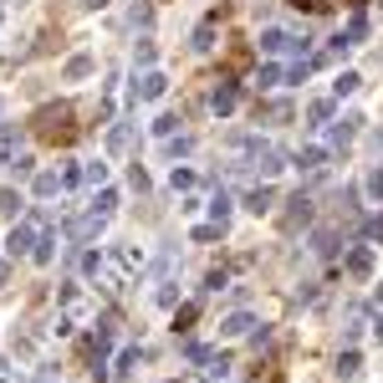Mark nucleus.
<instances>
[{
	"mask_svg": "<svg viewBox=\"0 0 383 383\" xmlns=\"http://www.w3.org/2000/svg\"><path fill=\"white\" fill-rule=\"evenodd\" d=\"M36 133H41V138H51V143H67L72 138V108H67V102H57V108H41V113H36Z\"/></svg>",
	"mask_w": 383,
	"mask_h": 383,
	"instance_id": "obj_1",
	"label": "nucleus"
},
{
	"mask_svg": "<svg viewBox=\"0 0 383 383\" xmlns=\"http://www.w3.org/2000/svg\"><path fill=\"white\" fill-rule=\"evenodd\" d=\"M143 266V250L138 245H118L113 250V271H118V286H128V276Z\"/></svg>",
	"mask_w": 383,
	"mask_h": 383,
	"instance_id": "obj_2",
	"label": "nucleus"
},
{
	"mask_svg": "<svg viewBox=\"0 0 383 383\" xmlns=\"http://www.w3.org/2000/svg\"><path fill=\"white\" fill-rule=\"evenodd\" d=\"M164 92H169V77L164 72H143L133 82V102H153V97H164Z\"/></svg>",
	"mask_w": 383,
	"mask_h": 383,
	"instance_id": "obj_3",
	"label": "nucleus"
},
{
	"mask_svg": "<svg viewBox=\"0 0 383 383\" xmlns=\"http://www.w3.org/2000/svg\"><path fill=\"white\" fill-rule=\"evenodd\" d=\"M327 158H333V149H327V143H312V149H301V153H297V169L317 174V169H327Z\"/></svg>",
	"mask_w": 383,
	"mask_h": 383,
	"instance_id": "obj_4",
	"label": "nucleus"
},
{
	"mask_svg": "<svg viewBox=\"0 0 383 383\" xmlns=\"http://www.w3.org/2000/svg\"><path fill=\"white\" fill-rule=\"evenodd\" d=\"M102 220H108V215H97V209H92V215L72 220V225H67V235H72V241H92V235L102 230Z\"/></svg>",
	"mask_w": 383,
	"mask_h": 383,
	"instance_id": "obj_5",
	"label": "nucleus"
},
{
	"mask_svg": "<svg viewBox=\"0 0 383 383\" xmlns=\"http://www.w3.org/2000/svg\"><path fill=\"white\" fill-rule=\"evenodd\" d=\"M348 271H353V276H368V271H373V250H368V245L348 250Z\"/></svg>",
	"mask_w": 383,
	"mask_h": 383,
	"instance_id": "obj_6",
	"label": "nucleus"
},
{
	"mask_svg": "<svg viewBox=\"0 0 383 383\" xmlns=\"http://www.w3.org/2000/svg\"><path fill=\"white\" fill-rule=\"evenodd\" d=\"M286 205H292V209H286V225H297V220H307V215H312V200H307L301 189H297V194H292Z\"/></svg>",
	"mask_w": 383,
	"mask_h": 383,
	"instance_id": "obj_7",
	"label": "nucleus"
},
{
	"mask_svg": "<svg viewBox=\"0 0 383 383\" xmlns=\"http://www.w3.org/2000/svg\"><path fill=\"white\" fill-rule=\"evenodd\" d=\"M250 327H256V322H250L245 312H235V317H225V322H220V333H225V337H245Z\"/></svg>",
	"mask_w": 383,
	"mask_h": 383,
	"instance_id": "obj_8",
	"label": "nucleus"
},
{
	"mask_svg": "<svg viewBox=\"0 0 383 383\" xmlns=\"http://www.w3.org/2000/svg\"><path fill=\"white\" fill-rule=\"evenodd\" d=\"M209 108H215L220 118H225V113H235V87L225 82V87H215V97H209Z\"/></svg>",
	"mask_w": 383,
	"mask_h": 383,
	"instance_id": "obj_9",
	"label": "nucleus"
},
{
	"mask_svg": "<svg viewBox=\"0 0 383 383\" xmlns=\"http://www.w3.org/2000/svg\"><path fill=\"white\" fill-rule=\"evenodd\" d=\"M57 189H67V179H62L57 169H46V174H36V194H57Z\"/></svg>",
	"mask_w": 383,
	"mask_h": 383,
	"instance_id": "obj_10",
	"label": "nucleus"
},
{
	"mask_svg": "<svg viewBox=\"0 0 383 383\" xmlns=\"http://www.w3.org/2000/svg\"><path fill=\"white\" fill-rule=\"evenodd\" d=\"M271 200H276V194L266 189V184H261V189H250V194H245V209H256V215H266V209H271Z\"/></svg>",
	"mask_w": 383,
	"mask_h": 383,
	"instance_id": "obj_11",
	"label": "nucleus"
},
{
	"mask_svg": "<svg viewBox=\"0 0 383 383\" xmlns=\"http://www.w3.org/2000/svg\"><path fill=\"white\" fill-rule=\"evenodd\" d=\"M31 256L36 261H51V256H57V235H41V241L31 245Z\"/></svg>",
	"mask_w": 383,
	"mask_h": 383,
	"instance_id": "obj_12",
	"label": "nucleus"
},
{
	"mask_svg": "<svg viewBox=\"0 0 383 383\" xmlns=\"http://www.w3.org/2000/svg\"><path fill=\"white\" fill-rule=\"evenodd\" d=\"M307 118H312V128H322L327 118H333V102H327V97H322V102H312V108H307Z\"/></svg>",
	"mask_w": 383,
	"mask_h": 383,
	"instance_id": "obj_13",
	"label": "nucleus"
},
{
	"mask_svg": "<svg viewBox=\"0 0 383 383\" xmlns=\"http://www.w3.org/2000/svg\"><path fill=\"white\" fill-rule=\"evenodd\" d=\"M82 184H92V189H97V184H108V164H87V169H82Z\"/></svg>",
	"mask_w": 383,
	"mask_h": 383,
	"instance_id": "obj_14",
	"label": "nucleus"
},
{
	"mask_svg": "<svg viewBox=\"0 0 383 383\" xmlns=\"http://www.w3.org/2000/svg\"><path fill=\"white\" fill-rule=\"evenodd\" d=\"M209 36H215V16H209V21H200V31H194V46H200V51H209V46H215Z\"/></svg>",
	"mask_w": 383,
	"mask_h": 383,
	"instance_id": "obj_15",
	"label": "nucleus"
},
{
	"mask_svg": "<svg viewBox=\"0 0 383 383\" xmlns=\"http://www.w3.org/2000/svg\"><path fill=\"white\" fill-rule=\"evenodd\" d=\"M92 72V57H87V51H77V57L67 62V77H87Z\"/></svg>",
	"mask_w": 383,
	"mask_h": 383,
	"instance_id": "obj_16",
	"label": "nucleus"
},
{
	"mask_svg": "<svg viewBox=\"0 0 383 383\" xmlns=\"http://www.w3.org/2000/svg\"><path fill=\"white\" fill-rule=\"evenodd\" d=\"M0 215H21V194L16 189H0Z\"/></svg>",
	"mask_w": 383,
	"mask_h": 383,
	"instance_id": "obj_17",
	"label": "nucleus"
},
{
	"mask_svg": "<svg viewBox=\"0 0 383 383\" xmlns=\"http://www.w3.org/2000/svg\"><path fill=\"white\" fill-rule=\"evenodd\" d=\"M363 36H368V21H363V16H353V21H348V36H342V41L353 46V41H363Z\"/></svg>",
	"mask_w": 383,
	"mask_h": 383,
	"instance_id": "obj_18",
	"label": "nucleus"
},
{
	"mask_svg": "<svg viewBox=\"0 0 383 383\" xmlns=\"http://www.w3.org/2000/svg\"><path fill=\"white\" fill-rule=\"evenodd\" d=\"M337 373H342V378L358 373V353H342V358H337Z\"/></svg>",
	"mask_w": 383,
	"mask_h": 383,
	"instance_id": "obj_19",
	"label": "nucleus"
},
{
	"mask_svg": "<svg viewBox=\"0 0 383 383\" xmlns=\"http://www.w3.org/2000/svg\"><path fill=\"white\" fill-rule=\"evenodd\" d=\"M333 87H337V97H348V92H353V87H358V72H342V77H337V82H333Z\"/></svg>",
	"mask_w": 383,
	"mask_h": 383,
	"instance_id": "obj_20",
	"label": "nucleus"
},
{
	"mask_svg": "<svg viewBox=\"0 0 383 383\" xmlns=\"http://www.w3.org/2000/svg\"><path fill=\"white\" fill-rule=\"evenodd\" d=\"M174 189H184V194L194 189V169H174Z\"/></svg>",
	"mask_w": 383,
	"mask_h": 383,
	"instance_id": "obj_21",
	"label": "nucleus"
},
{
	"mask_svg": "<svg viewBox=\"0 0 383 383\" xmlns=\"http://www.w3.org/2000/svg\"><path fill=\"white\" fill-rule=\"evenodd\" d=\"M113 205H118V194H113V189H102V194H97V205H92V209H97V215H113Z\"/></svg>",
	"mask_w": 383,
	"mask_h": 383,
	"instance_id": "obj_22",
	"label": "nucleus"
},
{
	"mask_svg": "<svg viewBox=\"0 0 383 383\" xmlns=\"http://www.w3.org/2000/svg\"><path fill=\"white\" fill-rule=\"evenodd\" d=\"M174 128H179V118H174V113H164V118H158V123H153V133H164V138H169V133H174Z\"/></svg>",
	"mask_w": 383,
	"mask_h": 383,
	"instance_id": "obj_23",
	"label": "nucleus"
},
{
	"mask_svg": "<svg viewBox=\"0 0 383 383\" xmlns=\"http://www.w3.org/2000/svg\"><path fill=\"white\" fill-rule=\"evenodd\" d=\"M209 209H215V225H225V215H230V200H225V194H215V205H209Z\"/></svg>",
	"mask_w": 383,
	"mask_h": 383,
	"instance_id": "obj_24",
	"label": "nucleus"
},
{
	"mask_svg": "<svg viewBox=\"0 0 383 383\" xmlns=\"http://www.w3.org/2000/svg\"><path fill=\"white\" fill-rule=\"evenodd\" d=\"M10 169H16V174H31V153H10Z\"/></svg>",
	"mask_w": 383,
	"mask_h": 383,
	"instance_id": "obj_25",
	"label": "nucleus"
},
{
	"mask_svg": "<svg viewBox=\"0 0 383 383\" xmlns=\"http://www.w3.org/2000/svg\"><path fill=\"white\" fill-rule=\"evenodd\" d=\"M256 82H261V87H276V82H281V67H266V72L256 77Z\"/></svg>",
	"mask_w": 383,
	"mask_h": 383,
	"instance_id": "obj_26",
	"label": "nucleus"
},
{
	"mask_svg": "<svg viewBox=\"0 0 383 383\" xmlns=\"http://www.w3.org/2000/svg\"><path fill=\"white\" fill-rule=\"evenodd\" d=\"M220 230H225V225H200V230H194V241H220Z\"/></svg>",
	"mask_w": 383,
	"mask_h": 383,
	"instance_id": "obj_27",
	"label": "nucleus"
},
{
	"mask_svg": "<svg viewBox=\"0 0 383 383\" xmlns=\"http://www.w3.org/2000/svg\"><path fill=\"white\" fill-rule=\"evenodd\" d=\"M0 383H21V373H16V368H10L6 358H0Z\"/></svg>",
	"mask_w": 383,
	"mask_h": 383,
	"instance_id": "obj_28",
	"label": "nucleus"
},
{
	"mask_svg": "<svg viewBox=\"0 0 383 383\" xmlns=\"http://www.w3.org/2000/svg\"><path fill=\"white\" fill-rule=\"evenodd\" d=\"M368 189H373V194H378V200H383V164L373 169V179H368Z\"/></svg>",
	"mask_w": 383,
	"mask_h": 383,
	"instance_id": "obj_29",
	"label": "nucleus"
},
{
	"mask_svg": "<svg viewBox=\"0 0 383 383\" xmlns=\"http://www.w3.org/2000/svg\"><path fill=\"white\" fill-rule=\"evenodd\" d=\"M297 10H327V0H292Z\"/></svg>",
	"mask_w": 383,
	"mask_h": 383,
	"instance_id": "obj_30",
	"label": "nucleus"
},
{
	"mask_svg": "<svg viewBox=\"0 0 383 383\" xmlns=\"http://www.w3.org/2000/svg\"><path fill=\"white\" fill-rule=\"evenodd\" d=\"M10 281V266H6V261H0V286H6Z\"/></svg>",
	"mask_w": 383,
	"mask_h": 383,
	"instance_id": "obj_31",
	"label": "nucleus"
},
{
	"mask_svg": "<svg viewBox=\"0 0 383 383\" xmlns=\"http://www.w3.org/2000/svg\"><path fill=\"white\" fill-rule=\"evenodd\" d=\"M82 6H87V10H102V6H108V0H82Z\"/></svg>",
	"mask_w": 383,
	"mask_h": 383,
	"instance_id": "obj_32",
	"label": "nucleus"
},
{
	"mask_svg": "<svg viewBox=\"0 0 383 383\" xmlns=\"http://www.w3.org/2000/svg\"><path fill=\"white\" fill-rule=\"evenodd\" d=\"M373 333H378V337H383V312H378V317H373Z\"/></svg>",
	"mask_w": 383,
	"mask_h": 383,
	"instance_id": "obj_33",
	"label": "nucleus"
},
{
	"mask_svg": "<svg viewBox=\"0 0 383 383\" xmlns=\"http://www.w3.org/2000/svg\"><path fill=\"white\" fill-rule=\"evenodd\" d=\"M378 235H383V220H378Z\"/></svg>",
	"mask_w": 383,
	"mask_h": 383,
	"instance_id": "obj_34",
	"label": "nucleus"
},
{
	"mask_svg": "<svg viewBox=\"0 0 383 383\" xmlns=\"http://www.w3.org/2000/svg\"><path fill=\"white\" fill-rule=\"evenodd\" d=\"M378 301H383V286H378Z\"/></svg>",
	"mask_w": 383,
	"mask_h": 383,
	"instance_id": "obj_35",
	"label": "nucleus"
},
{
	"mask_svg": "<svg viewBox=\"0 0 383 383\" xmlns=\"http://www.w3.org/2000/svg\"><path fill=\"white\" fill-rule=\"evenodd\" d=\"M378 143H383V133H378Z\"/></svg>",
	"mask_w": 383,
	"mask_h": 383,
	"instance_id": "obj_36",
	"label": "nucleus"
},
{
	"mask_svg": "<svg viewBox=\"0 0 383 383\" xmlns=\"http://www.w3.org/2000/svg\"><path fill=\"white\" fill-rule=\"evenodd\" d=\"M46 383H51V378H46Z\"/></svg>",
	"mask_w": 383,
	"mask_h": 383,
	"instance_id": "obj_37",
	"label": "nucleus"
}]
</instances>
